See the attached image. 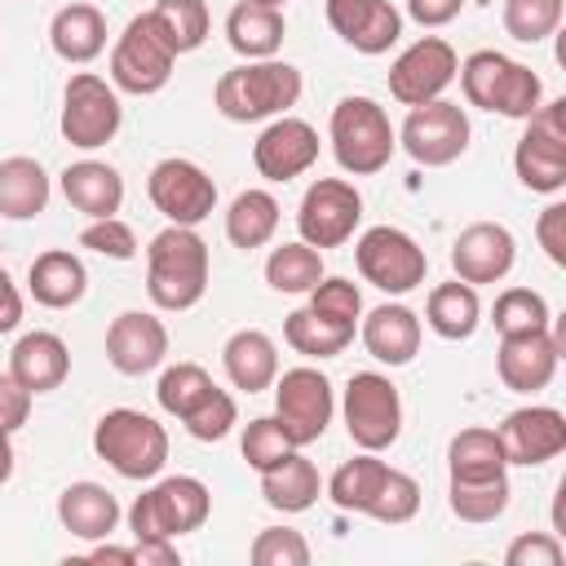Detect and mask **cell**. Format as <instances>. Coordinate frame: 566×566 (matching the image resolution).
<instances>
[{
    "instance_id": "obj_1",
    "label": "cell",
    "mask_w": 566,
    "mask_h": 566,
    "mask_svg": "<svg viewBox=\"0 0 566 566\" xmlns=\"http://www.w3.org/2000/svg\"><path fill=\"white\" fill-rule=\"evenodd\" d=\"M208 292V243L195 226H164L146 248V296L159 310H190Z\"/></svg>"
},
{
    "instance_id": "obj_2",
    "label": "cell",
    "mask_w": 566,
    "mask_h": 566,
    "mask_svg": "<svg viewBox=\"0 0 566 566\" xmlns=\"http://www.w3.org/2000/svg\"><path fill=\"white\" fill-rule=\"evenodd\" d=\"M301 71L292 62H279V57H261V62H243V66H230L217 88H212V102L217 111L230 119V124H256V119H274V115H287L296 102H301Z\"/></svg>"
},
{
    "instance_id": "obj_3",
    "label": "cell",
    "mask_w": 566,
    "mask_h": 566,
    "mask_svg": "<svg viewBox=\"0 0 566 566\" xmlns=\"http://www.w3.org/2000/svg\"><path fill=\"white\" fill-rule=\"evenodd\" d=\"M460 88L469 97V106L504 115V119H526L539 102H544V84L531 66L513 62L509 53L495 49H478L460 62Z\"/></svg>"
},
{
    "instance_id": "obj_4",
    "label": "cell",
    "mask_w": 566,
    "mask_h": 566,
    "mask_svg": "<svg viewBox=\"0 0 566 566\" xmlns=\"http://www.w3.org/2000/svg\"><path fill=\"white\" fill-rule=\"evenodd\" d=\"M327 137H332L336 164L345 172H354V177L380 172L394 159V150H398V133H394L385 106L371 102V97H340L332 106Z\"/></svg>"
},
{
    "instance_id": "obj_5",
    "label": "cell",
    "mask_w": 566,
    "mask_h": 566,
    "mask_svg": "<svg viewBox=\"0 0 566 566\" xmlns=\"http://www.w3.org/2000/svg\"><path fill=\"white\" fill-rule=\"evenodd\" d=\"M93 451L97 460H106L119 478L128 482H146L168 464V433L155 416L133 411V407H115L97 420L93 429Z\"/></svg>"
},
{
    "instance_id": "obj_6",
    "label": "cell",
    "mask_w": 566,
    "mask_h": 566,
    "mask_svg": "<svg viewBox=\"0 0 566 566\" xmlns=\"http://www.w3.org/2000/svg\"><path fill=\"white\" fill-rule=\"evenodd\" d=\"M208 513H212V491L199 478L177 473V478H159L150 491L133 500L128 531L133 539H177V535L199 531Z\"/></svg>"
},
{
    "instance_id": "obj_7",
    "label": "cell",
    "mask_w": 566,
    "mask_h": 566,
    "mask_svg": "<svg viewBox=\"0 0 566 566\" xmlns=\"http://www.w3.org/2000/svg\"><path fill=\"white\" fill-rule=\"evenodd\" d=\"M517 181L535 195H557L566 190V102H539L526 115V133L517 137L513 150Z\"/></svg>"
},
{
    "instance_id": "obj_8",
    "label": "cell",
    "mask_w": 566,
    "mask_h": 566,
    "mask_svg": "<svg viewBox=\"0 0 566 566\" xmlns=\"http://www.w3.org/2000/svg\"><path fill=\"white\" fill-rule=\"evenodd\" d=\"M172 66H177V53L150 13H137L111 49V84L119 93H133V97L159 93L172 80Z\"/></svg>"
},
{
    "instance_id": "obj_9",
    "label": "cell",
    "mask_w": 566,
    "mask_h": 566,
    "mask_svg": "<svg viewBox=\"0 0 566 566\" xmlns=\"http://www.w3.org/2000/svg\"><path fill=\"white\" fill-rule=\"evenodd\" d=\"M354 261H358V274L371 287L389 292V296H402V292L420 287L424 274H429L424 248L407 230H398V226H371V230H363L358 243H354Z\"/></svg>"
},
{
    "instance_id": "obj_10",
    "label": "cell",
    "mask_w": 566,
    "mask_h": 566,
    "mask_svg": "<svg viewBox=\"0 0 566 566\" xmlns=\"http://www.w3.org/2000/svg\"><path fill=\"white\" fill-rule=\"evenodd\" d=\"M345 429L363 451H385L402 433V398L398 385L380 371H354L345 385Z\"/></svg>"
},
{
    "instance_id": "obj_11",
    "label": "cell",
    "mask_w": 566,
    "mask_h": 566,
    "mask_svg": "<svg viewBox=\"0 0 566 566\" xmlns=\"http://www.w3.org/2000/svg\"><path fill=\"white\" fill-rule=\"evenodd\" d=\"M62 137L80 150H97L106 146L119 124H124V106H119V93L115 84H106L102 75L93 71H80L66 80V93H62Z\"/></svg>"
},
{
    "instance_id": "obj_12",
    "label": "cell",
    "mask_w": 566,
    "mask_h": 566,
    "mask_svg": "<svg viewBox=\"0 0 566 566\" xmlns=\"http://www.w3.org/2000/svg\"><path fill=\"white\" fill-rule=\"evenodd\" d=\"M398 146L416 164H424V168L455 164L469 150V115H464V106H455L447 97H433V102L411 106L407 119H402V128H398Z\"/></svg>"
},
{
    "instance_id": "obj_13",
    "label": "cell",
    "mask_w": 566,
    "mask_h": 566,
    "mask_svg": "<svg viewBox=\"0 0 566 566\" xmlns=\"http://www.w3.org/2000/svg\"><path fill=\"white\" fill-rule=\"evenodd\" d=\"M332 411H336L332 380L318 367H292V371L274 376V416L292 447L318 442L332 424Z\"/></svg>"
},
{
    "instance_id": "obj_14",
    "label": "cell",
    "mask_w": 566,
    "mask_h": 566,
    "mask_svg": "<svg viewBox=\"0 0 566 566\" xmlns=\"http://www.w3.org/2000/svg\"><path fill=\"white\" fill-rule=\"evenodd\" d=\"M363 221V195L345 177H318L296 208V230L310 248H340Z\"/></svg>"
},
{
    "instance_id": "obj_15",
    "label": "cell",
    "mask_w": 566,
    "mask_h": 566,
    "mask_svg": "<svg viewBox=\"0 0 566 566\" xmlns=\"http://www.w3.org/2000/svg\"><path fill=\"white\" fill-rule=\"evenodd\" d=\"M146 195L155 212L168 217V226H199L217 208V181L195 159H181V155H168L150 168Z\"/></svg>"
},
{
    "instance_id": "obj_16",
    "label": "cell",
    "mask_w": 566,
    "mask_h": 566,
    "mask_svg": "<svg viewBox=\"0 0 566 566\" xmlns=\"http://www.w3.org/2000/svg\"><path fill=\"white\" fill-rule=\"evenodd\" d=\"M460 57L442 35H420L416 44H407L394 66H389V97L402 106H420L447 93V84L455 80Z\"/></svg>"
},
{
    "instance_id": "obj_17",
    "label": "cell",
    "mask_w": 566,
    "mask_h": 566,
    "mask_svg": "<svg viewBox=\"0 0 566 566\" xmlns=\"http://www.w3.org/2000/svg\"><path fill=\"white\" fill-rule=\"evenodd\" d=\"M562 345H566V336L562 332H548V327L500 336L495 371H500L504 389H513V394H539V389H548V380L557 376Z\"/></svg>"
},
{
    "instance_id": "obj_18",
    "label": "cell",
    "mask_w": 566,
    "mask_h": 566,
    "mask_svg": "<svg viewBox=\"0 0 566 566\" xmlns=\"http://www.w3.org/2000/svg\"><path fill=\"white\" fill-rule=\"evenodd\" d=\"M500 433V447H504V460L509 464H522V469H535V464H548L566 451V416L557 407H517L504 416V424L495 429Z\"/></svg>"
},
{
    "instance_id": "obj_19",
    "label": "cell",
    "mask_w": 566,
    "mask_h": 566,
    "mask_svg": "<svg viewBox=\"0 0 566 566\" xmlns=\"http://www.w3.org/2000/svg\"><path fill=\"white\" fill-rule=\"evenodd\" d=\"M314 159H318V133L314 124L292 119V115H274L252 142V164L265 181H292L310 172Z\"/></svg>"
},
{
    "instance_id": "obj_20",
    "label": "cell",
    "mask_w": 566,
    "mask_h": 566,
    "mask_svg": "<svg viewBox=\"0 0 566 566\" xmlns=\"http://www.w3.org/2000/svg\"><path fill=\"white\" fill-rule=\"evenodd\" d=\"M106 358L119 376H146L168 358V327L146 310H124L106 327Z\"/></svg>"
},
{
    "instance_id": "obj_21",
    "label": "cell",
    "mask_w": 566,
    "mask_h": 566,
    "mask_svg": "<svg viewBox=\"0 0 566 566\" xmlns=\"http://www.w3.org/2000/svg\"><path fill=\"white\" fill-rule=\"evenodd\" d=\"M517 261V243L509 234V226L500 221H473L469 230H460V239L451 243V270L464 283H500Z\"/></svg>"
},
{
    "instance_id": "obj_22",
    "label": "cell",
    "mask_w": 566,
    "mask_h": 566,
    "mask_svg": "<svg viewBox=\"0 0 566 566\" xmlns=\"http://www.w3.org/2000/svg\"><path fill=\"white\" fill-rule=\"evenodd\" d=\"M327 27L358 53H389L402 35V13L389 0H327Z\"/></svg>"
},
{
    "instance_id": "obj_23",
    "label": "cell",
    "mask_w": 566,
    "mask_h": 566,
    "mask_svg": "<svg viewBox=\"0 0 566 566\" xmlns=\"http://www.w3.org/2000/svg\"><path fill=\"white\" fill-rule=\"evenodd\" d=\"M9 376L31 389V394H49L71 376V349L57 332H27L18 336V345L9 349Z\"/></svg>"
},
{
    "instance_id": "obj_24",
    "label": "cell",
    "mask_w": 566,
    "mask_h": 566,
    "mask_svg": "<svg viewBox=\"0 0 566 566\" xmlns=\"http://www.w3.org/2000/svg\"><path fill=\"white\" fill-rule=\"evenodd\" d=\"M27 287H31L35 305H44V310H71V305H80L84 292H88V270H84V261H80L75 252L49 248V252H40V256L31 261Z\"/></svg>"
},
{
    "instance_id": "obj_25",
    "label": "cell",
    "mask_w": 566,
    "mask_h": 566,
    "mask_svg": "<svg viewBox=\"0 0 566 566\" xmlns=\"http://www.w3.org/2000/svg\"><path fill=\"white\" fill-rule=\"evenodd\" d=\"M363 323V345H367V354L376 358V363H389V367H407L411 358H416V349H420V318L407 310V305H398V301H385V305H376L367 318H358Z\"/></svg>"
},
{
    "instance_id": "obj_26",
    "label": "cell",
    "mask_w": 566,
    "mask_h": 566,
    "mask_svg": "<svg viewBox=\"0 0 566 566\" xmlns=\"http://www.w3.org/2000/svg\"><path fill=\"white\" fill-rule=\"evenodd\" d=\"M221 367L230 376L234 389L243 394H261L274 385L279 376V345L261 332V327H239L226 345H221Z\"/></svg>"
},
{
    "instance_id": "obj_27",
    "label": "cell",
    "mask_w": 566,
    "mask_h": 566,
    "mask_svg": "<svg viewBox=\"0 0 566 566\" xmlns=\"http://www.w3.org/2000/svg\"><path fill=\"white\" fill-rule=\"evenodd\" d=\"M62 195L84 217H115L124 203V177L102 159H80L62 168Z\"/></svg>"
},
{
    "instance_id": "obj_28",
    "label": "cell",
    "mask_w": 566,
    "mask_h": 566,
    "mask_svg": "<svg viewBox=\"0 0 566 566\" xmlns=\"http://www.w3.org/2000/svg\"><path fill=\"white\" fill-rule=\"evenodd\" d=\"M287 35V22H283V9L274 4H256V0H239L230 13H226V40L239 57L248 62H261V57H274L279 44Z\"/></svg>"
},
{
    "instance_id": "obj_29",
    "label": "cell",
    "mask_w": 566,
    "mask_h": 566,
    "mask_svg": "<svg viewBox=\"0 0 566 566\" xmlns=\"http://www.w3.org/2000/svg\"><path fill=\"white\" fill-rule=\"evenodd\" d=\"M57 522L75 539H106L119 526V500L102 482H71L57 495Z\"/></svg>"
},
{
    "instance_id": "obj_30",
    "label": "cell",
    "mask_w": 566,
    "mask_h": 566,
    "mask_svg": "<svg viewBox=\"0 0 566 566\" xmlns=\"http://www.w3.org/2000/svg\"><path fill=\"white\" fill-rule=\"evenodd\" d=\"M49 44L62 62H75V66L93 62L106 49V13L97 4H84V0L57 9L49 22Z\"/></svg>"
},
{
    "instance_id": "obj_31",
    "label": "cell",
    "mask_w": 566,
    "mask_h": 566,
    "mask_svg": "<svg viewBox=\"0 0 566 566\" xmlns=\"http://www.w3.org/2000/svg\"><path fill=\"white\" fill-rule=\"evenodd\" d=\"M318 491H323V478L314 460H305L301 451H287L279 464L261 469V495L279 513H305L318 500Z\"/></svg>"
},
{
    "instance_id": "obj_32",
    "label": "cell",
    "mask_w": 566,
    "mask_h": 566,
    "mask_svg": "<svg viewBox=\"0 0 566 566\" xmlns=\"http://www.w3.org/2000/svg\"><path fill=\"white\" fill-rule=\"evenodd\" d=\"M49 208V172L31 155L0 159V217L31 221Z\"/></svg>"
},
{
    "instance_id": "obj_33",
    "label": "cell",
    "mask_w": 566,
    "mask_h": 566,
    "mask_svg": "<svg viewBox=\"0 0 566 566\" xmlns=\"http://www.w3.org/2000/svg\"><path fill=\"white\" fill-rule=\"evenodd\" d=\"M424 323L442 336V340H469L482 323V301L473 292V283L464 279H451V283H438L424 301Z\"/></svg>"
},
{
    "instance_id": "obj_34",
    "label": "cell",
    "mask_w": 566,
    "mask_h": 566,
    "mask_svg": "<svg viewBox=\"0 0 566 566\" xmlns=\"http://www.w3.org/2000/svg\"><path fill=\"white\" fill-rule=\"evenodd\" d=\"M279 230V199L270 190H239L226 212V239L243 252L265 248Z\"/></svg>"
},
{
    "instance_id": "obj_35",
    "label": "cell",
    "mask_w": 566,
    "mask_h": 566,
    "mask_svg": "<svg viewBox=\"0 0 566 566\" xmlns=\"http://www.w3.org/2000/svg\"><path fill=\"white\" fill-rule=\"evenodd\" d=\"M283 340H287L296 354H305V358H336V354L349 349L354 327H349V323H336V318H327V314H318V310H310V305H301V310L287 314Z\"/></svg>"
},
{
    "instance_id": "obj_36",
    "label": "cell",
    "mask_w": 566,
    "mask_h": 566,
    "mask_svg": "<svg viewBox=\"0 0 566 566\" xmlns=\"http://www.w3.org/2000/svg\"><path fill=\"white\" fill-rule=\"evenodd\" d=\"M447 469H451V478H460V482H482V478L509 473L500 433H495V429H460V433L451 438V447H447Z\"/></svg>"
},
{
    "instance_id": "obj_37",
    "label": "cell",
    "mask_w": 566,
    "mask_h": 566,
    "mask_svg": "<svg viewBox=\"0 0 566 566\" xmlns=\"http://www.w3.org/2000/svg\"><path fill=\"white\" fill-rule=\"evenodd\" d=\"M385 473H389V464L376 460V451H363V455L345 460V464L332 473L327 495H332V504H336L340 513H367V504L376 500Z\"/></svg>"
},
{
    "instance_id": "obj_38",
    "label": "cell",
    "mask_w": 566,
    "mask_h": 566,
    "mask_svg": "<svg viewBox=\"0 0 566 566\" xmlns=\"http://www.w3.org/2000/svg\"><path fill=\"white\" fill-rule=\"evenodd\" d=\"M323 279V252L310 248L305 239L301 243H279L270 256H265V283L283 296H296V292H310L314 283Z\"/></svg>"
},
{
    "instance_id": "obj_39",
    "label": "cell",
    "mask_w": 566,
    "mask_h": 566,
    "mask_svg": "<svg viewBox=\"0 0 566 566\" xmlns=\"http://www.w3.org/2000/svg\"><path fill=\"white\" fill-rule=\"evenodd\" d=\"M509 473L500 478H482V482H460L451 478L447 486V504L460 522H495L504 509H509Z\"/></svg>"
},
{
    "instance_id": "obj_40",
    "label": "cell",
    "mask_w": 566,
    "mask_h": 566,
    "mask_svg": "<svg viewBox=\"0 0 566 566\" xmlns=\"http://www.w3.org/2000/svg\"><path fill=\"white\" fill-rule=\"evenodd\" d=\"M155 27L164 31V40L172 44V53H195L208 40V4L203 0H159L150 9Z\"/></svg>"
},
{
    "instance_id": "obj_41",
    "label": "cell",
    "mask_w": 566,
    "mask_h": 566,
    "mask_svg": "<svg viewBox=\"0 0 566 566\" xmlns=\"http://www.w3.org/2000/svg\"><path fill=\"white\" fill-rule=\"evenodd\" d=\"M491 323L500 336H513V332H539L553 323L548 314V301L531 287H504L495 296V310H491Z\"/></svg>"
},
{
    "instance_id": "obj_42",
    "label": "cell",
    "mask_w": 566,
    "mask_h": 566,
    "mask_svg": "<svg viewBox=\"0 0 566 566\" xmlns=\"http://www.w3.org/2000/svg\"><path fill=\"white\" fill-rule=\"evenodd\" d=\"M562 27V0H504V31L517 44H539Z\"/></svg>"
},
{
    "instance_id": "obj_43",
    "label": "cell",
    "mask_w": 566,
    "mask_h": 566,
    "mask_svg": "<svg viewBox=\"0 0 566 566\" xmlns=\"http://www.w3.org/2000/svg\"><path fill=\"white\" fill-rule=\"evenodd\" d=\"M212 389V376L199 367V363H172V367H164V376H159V389H155V398H159V407L168 411V416H186L203 394Z\"/></svg>"
},
{
    "instance_id": "obj_44",
    "label": "cell",
    "mask_w": 566,
    "mask_h": 566,
    "mask_svg": "<svg viewBox=\"0 0 566 566\" xmlns=\"http://www.w3.org/2000/svg\"><path fill=\"white\" fill-rule=\"evenodd\" d=\"M181 424H186V433L195 438V442H221L234 424H239V407H234V398L226 394V389H208L186 416H181Z\"/></svg>"
},
{
    "instance_id": "obj_45",
    "label": "cell",
    "mask_w": 566,
    "mask_h": 566,
    "mask_svg": "<svg viewBox=\"0 0 566 566\" xmlns=\"http://www.w3.org/2000/svg\"><path fill=\"white\" fill-rule=\"evenodd\" d=\"M416 513H420V482L411 473H402V469H389L385 482H380V491H376V500L367 504V517L389 522V526H402Z\"/></svg>"
},
{
    "instance_id": "obj_46",
    "label": "cell",
    "mask_w": 566,
    "mask_h": 566,
    "mask_svg": "<svg viewBox=\"0 0 566 566\" xmlns=\"http://www.w3.org/2000/svg\"><path fill=\"white\" fill-rule=\"evenodd\" d=\"M239 451H243V460L261 473V469L279 464L287 451H296V447L287 442V433H283V424H279V416H256V420H248Z\"/></svg>"
},
{
    "instance_id": "obj_47",
    "label": "cell",
    "mask_w": 566,
    "mask_h": 566,
    "mask_svg": "<svg viewBox=\"0 0 566 566\" xmlns=\"http://www.w3.org/2000/svg\"><path fill=\"white\" fill-rule=\"evenodd\" d=\"M248 557H252L256 566H305V562H310V544H305V535L292 531V526H265V531L252 539Z\"/></svg>"
},
{
    "instance_id": "obj_48",
    "label": "cell",
    "mask_w": 566,
    "mask_h": 566,
    "mask_svg": "<svg viewBox=\"0 0 566 566\" xmlns=\"http://www.w3.org/2000/svg\"><path fill=\"white\" fill-rule=\"evenodd\" d=\"M80 248H88L97 256H111V261H133L137 256V234L119 217H97L80 230Z\"/></svg>"
},
{
    "instance_id": "obj_49",
    "label": "cell",
    "mask_w": 566,
    "mask_h": 566,
    "mask_svg": "<svg viewBox=\"0 0 566 566\" xmlns=\"http://www.w3.org/2000/svg\"><path fill=\"white\" fill-rule=\"evenodd\" d=\"M310 310H318V314H327V318H336V323H349V327H358V318H363V292L349 283V279H318L314 287H310Z\"/></svg>"
},
{
    "instance_id": "obj_50",
    "label": "cell",
    "mask_w": 566,
    "mask_h": 566,
    "mask_svg": "<svg viewBox=\"0 0 566 566\" xmlns=\"http://www.w3.org/2000/svg\"><path fill=\"white\" fill-rule=\"evenodd\" d=\"M566 548L553 531H526L504 548V566H562Z\"/></svg>"
},
{
    "instance_id": "obj_51",
    "label": "cell",
    "mask_w": 566,
    "mask_h": 566,
    "mask_svg": "<svg viewBox=\"0 0 566 566\" xmlns=\"http://www.w3.org/2000/svg\"><path fill=\"white\" fill-rule=\"evenodd\" d=\"M535 239H539V248H544V256H548L553 265H566V203H562V199L539 212Z\"/></svg>"
},
{
    "instance_id": "obj_52",
    "label": "cell",
    "mask_w": 566,
    "mask_h": 566,
    "mask_svg": "<svg viewBox=\"0 0 566 566\" xmlns=\"http://www.w3.org/2000/svg\"><path fill=\"white\" fill-rule=\"evenodd\" d=\"M31 398H35V394L22 389V385L4 371V376H0V429H9V433L22 429L27 416H31Z\"/></svg>"
},
{
    "instance_id": "obj_53",
    "label": "cell",
    "mask_w": 566,
    "mask_h": 566,
    "mask_svg": "<svg viewBox=\"0 0 566 566\" xmlns=\"http://www.w3.org/2000/svg\"><path fill=\"white\" fill-rule=\"evenodd\" d=\"M460 9H464V0H407L411 22H420V27H447L451 18H460Z\"/></svg>"
},
{
    "instance_id": "obj_54",
    "label": "cell",
    "mask_w": 566,
    "mask_h": 566,
    "mask_svg": "<svg viewBox=\"0 0 566 566\" xmlns=\"http://www.w3.org/2000/svg\"><path fill=\"white\" fill-rule=\"evenodd\" d=\"M133 562L137 566H177V539H137L133 544Z\"/></svg>"
},
{
    "instance_id": "obj_55",
    "label": "cell",
    "mask_w": 566,
    "mask_h": 566,
    "mask_svg": "<svg viewBox=\"0 0 566 566\" xmlns=\"http://www.w3.org/2000/svg\"><path fill=\"white\" fill-rule=\"evenodd\" d=\"M18 323H22V292H18V283L9 279V270L0 265V336L13 332Z\"/></svg>"
},
{
    "instance_id": "obj_56",
    "label": "cell",
    "mask_w": 566,
    "mask_h": 566,
    "mask_svg": "<svg viewBox=\"0 0 566 566\" xmlns=\"http://www.w3.org/2000/svg\"><path fill=\"white\" fill-rule=\"evenodd\" d=\"M88 557H93V562H124V566H137V562H133V548H115V544H97Z\"/></svg>"
},
{
    "instance_id": "obj_57",
    "label": "cell",
    "mask_w": 566,
    "mask_h": 566,
    "mask_svg": "<svg viewBox=\"0 0 566 566\" xmlns=\"http://www.w3.org/2000/svg\"><path fill=\"white\" fill-rule=\"evenodd\" d=\"M13 478V442H9V429H0V486Z\"/></svg>"
},
{
    "instance_id": "obj_58",
    "label": "cell",
    "mask_w": 566,
    "mask_h": 566,
    "mask_svg": "<svg viewBox=\"0 0 566 566\" xmlns=\"http://www.w3.org/2000/svg\"><path fill=\"white\" fill-rule=\"evenodd\" d=\"M256 4H274V9H283V4H287V0H256Z\"/></svg>"
}]
</instances>
